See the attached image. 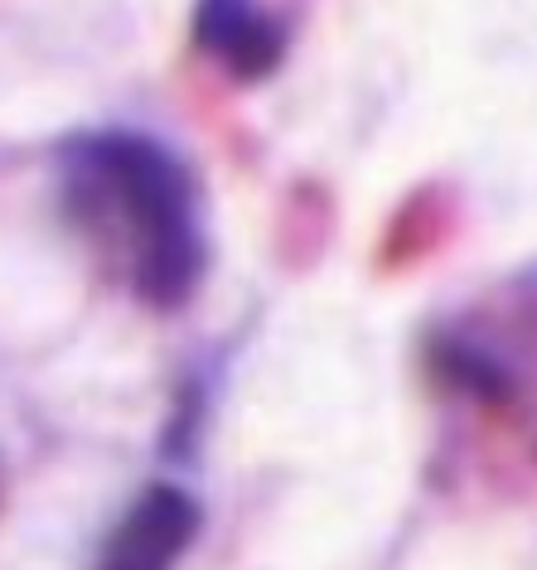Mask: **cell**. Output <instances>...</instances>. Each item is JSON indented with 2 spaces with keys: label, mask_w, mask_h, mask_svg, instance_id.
I'll return each instance as SVG.
<instances>
[{
  "label": "cell",
  "mask_w": 537,
  "mask_h": 570,
  "mask_svg": "<svg viewBox=\"0 0 537 570\" xmlns=\"http://www.w3.org/2000/svg\"><path fill=\"white\" fill-rule=\"evenodd\" d=\"M194 45L228 68L237 82L276 73L286 59V30L257 0H199L194 6Z\"/></svg>",
  "instance_id": "cell-2"
},
{
  "label": "cell",
  "mask_w": 537,
  "mask_h": 570,
  "mask_svg": "<svg viewBox=\"0 0 537 570\" xmlns=\"http://www.w3.org/2000/svg\"><path fill=\"white\" fill-rule=\"evenodd\" d=\"M194 537H199V508H194V498L185 489L155 483L121 518L117 532H111L102 561L107 566H169L175 556L189 551Z\"/></svg>",
  "instance_id": "cell-3"
},
{
  "label": "cell",
  "mask_w": 537,
  "mask_h": 570,
  "mask_svg": "<svg viewBox=\"0 0 537 570\" xmlns=\"http://www.w3.org/2000/svg\"><path fill=\"white\" fill-rule=\"evenodd\" d=\"M64 208L97 256L155 309L194 295L208 266L199 189L175 150L140 131H88L59 150Z\"/></svg>",
  "instance_id": "cell-1"
}]
</instances>
